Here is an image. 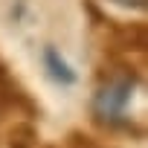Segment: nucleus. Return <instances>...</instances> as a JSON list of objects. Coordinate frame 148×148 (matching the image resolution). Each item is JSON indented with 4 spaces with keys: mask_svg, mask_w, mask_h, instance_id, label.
I'll return each mask as SVG.
<instances>
[{
    "mask_svg": "<svg viewBox=\"0 0 148 148\" xmlns=\"http://www.w3.org/2000/svg\"><path fill=\"white\" fill-rule=\"evenodd\" d=\"M136 84H139V73L128 61L110 55L108 67L99 73V84H96V93H93V102H90L93 122L108 128V131H125V134L142 136V128H136L134 119L125 116V108L134 99Z\"/></svg>",
    "mask_w": 148,
    "mask_h": 148,
    "instance_id": "1",
    "label": "nucleus"
},
{
    "mask_svg": "<svg viewBox=\"0 0 148 148\" xmlns=\"http://www.w3.org/2000/svg\"><path fill=\"white\" fill-rule=\"evenodd\" d=\"M90 15L108 29V44H110V52H113L116 58L125 55V52H145V47H148V32H145V23H142V21L122 23V21L105 18L96 6H90Z\"/></svg>",
    "mask_w": 148,
    "mask_h": 148,
    "instance_id": "2",
    "label": "nucleus"
},
{
    "mask_svg": "<svg viewBox=\"0 0 148 148\" xmlns=\"http://www.w3.org/2000/svg\"><path fill=\"white\" fill-rule=\"evenodd\" d=\"M0 105H6V108H15L26 116H38V105L32 102V96L12 79V73L6 67V61L0 58Z\"/></svg>",
    "mask_w": 148,
    "mask_h": 148,
    "instance_id": "3",
    "label": "nucleus"
},
{
    "mask_svg": "<svg viewBox=\"0 0 148 148\" xmlns=\"http://www.w3.org/2000/svg\"><path fill=\"white\" fill-rule=\"evenodd\" d=\"M44 67H47V73H49V79L58 82V84H76V79H79L76 70L67 64V58H64L52 44L44 47Z\"/></svg>",
    "mask_w": 148,
    "mask_h": 148,
    "instance_id": "4",
    "label": "nucleus"
},
{
    "mask_svg": "<svg viewBox=\"0 0 148 148\" xmlns=\"http://www.w3.org/2000/svg\"><path fill=\"white\" fill-rule=\"evenodd\" d=\"M9 148H38V131L32 122H18L9 131Z\"/></svg>",
    "mask_w": 148,
    "mask_h": 148,
    "instance_id": "5",
    "label": "nucleus"
},
{
    "mask_svg": "<svg viewBox=\"0 0 148 148\" xmlns=\"http://www.w3.org/2000/svg\"><path fill=\"white\" fill-rule=\"evenodd\" d=\"M70 145H73V148H99V145H96L90 136H84L82 131H73V134H70Z\"/></svg>",
    "mask_w": 148,
    "mask_h": 148,
    "instance_id": "6",
    "label": "nucleus"
},
{
    "mask_svg": "<svg viewBox=\"0 0 148 148\" xmlns=\"http://www.w3.org/2000/svg\"><path fill=\"white\" fill-rule=\"evenodd\" d=\"M119 6H128V9H145V0H113Z\"/></svg>",
    "mask_w": 148,
    "mask_h": 148,
    "instance_id": "7",
    "label": "nucleus"
},
{
    "mask_svg": "<svg viewBox=\"0 0 148 148\" xmlns=\"http://www.w3.org/2000/svg\"><path fill=\"white\" fill-rule=\"evenodd\" d=\"M44 148H55V145H44Z\"/></svg>",
    "mask_w": 148,
    "mask_h": 148,
    "instance_id": "8",
    "label": "nucleus"
}]
</instances>
